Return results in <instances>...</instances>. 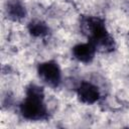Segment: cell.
I'll return each mask as SVG.
<instances>
[{
  "label": "cell",
  "mask_w": 129,
  "mask_h": 129,
  "mask_svg": "<svg viewBox=\"0 0 129 129\" xmlns=\"http://www.w3.org/2000/svg\"><path fill=\"white\" fill-rule=\"evenodd\" d=\"M22 115L29 120H38L45 114V108L42 102V93L39 88L32 86L28 89L27 97L21 105Z\"/></svg>",
  "instance_id": "6da1fadb"
},
{
  "label": "cell",
  "mask_w": 129,
  "mask_h": 129,
  "mask_svg": "<svg viewBox=\"0 0 129 129\" xmlns=\"http://www.w3.org/2000/svg\"><path fill=\"white\" fill-rule=\"evenodd\" d=\"M78 94H79L80 99L83 102L88 103V104L96 102L98 100V98H99L98 89L94 85H92L90 83H83L79 88Z\"/></svg>",
  "instance_id": "3957f363"
},
{
  "label": "cell",
  "mask_w": 129,
  "mask_h": 129,
  "mask_svg": "<svg viewBox=\"0 0 129 129\" xmlns=\"http://www.w3.org/2000/svg\"><path fill=\"white\" fill-rule=\"evenodd\" d=\"M9 13L12 17L19 18V17H22L24 15V9L18 3H14V4H11L9 6Z\"/></svg>",
  "instance_id": "5b68a950"
},
{
  "label": "cell",
  "mask_w": 129,
  "mask_h": 129,
  "mask_svg": "<svg viewBox=\"0 0 129 129\" xmlns=\"http://www.w3.org/2000/svg\"><path fill=\"white\" fill-rule=\"evenodd\" d=\"M30 30H31V32L33 34L40 35V34H42L45 31V26L42 23H40V22H36V23H33L31 25V29Z\"/></svg>",
  "instance_id": "8992f818"
},
{
  "label": "cell",
  "mask_w": 129,
  "mask_h": 129,
  "mask_svg": "<svg viewBox=\"0 0 129 129\" xmlns=\"http://www.w3.org/2000/svg\"><path fill=\"white\" fill-rule=\"evenodd\" d=\"M74 55L81 61L87 62L90 61L95 53V46L94 44L91 43H82V44H78L74 47Z\"/></svg>",
  "instance_id": "277c9868"
},
{
  "label": "cell",
  "mask_w": 129,
  "mask_h": 129,
  "mask_svg": "<svg viewBox=\"0 0 129 129\" xmlns=\"http://www.w3.org/2000/svg\"><path fill=\"white\" fill-rule=\"evenodd\" d=\"M38 73L40 78L47 85L51 87H56L60 81V71L56 63L52 61L43 62L38 68Z\"/></svg>",
  "instance_id": "7a4b0ae2"
}]
</instances>
